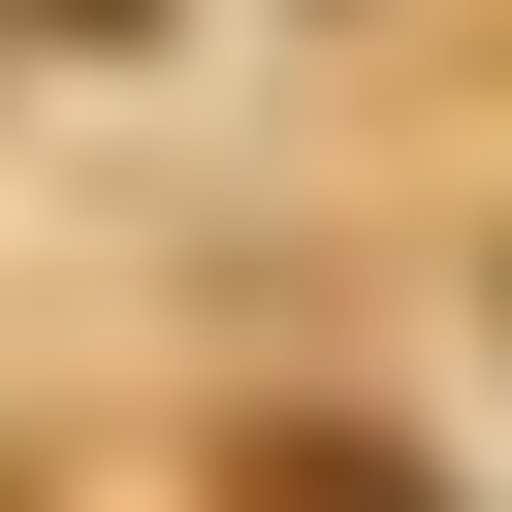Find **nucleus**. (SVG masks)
<instances>
[{
	"label": "nucleus",
	"instance_id": "obj_2",
	"mask_svg": "<svg viewBox=\"0 0 512 512\" xmlns=\"http://www.w3.org/2000/svg\"><path fill=\"white\" fill-rule=\"evenodd\" d=\"M64 32H128V0H64Z\"/></svg>",
	"mask_w": 512,
	"mask_h": 512
},
{
	"label": "nucleus",
	"instance_id": "obj_1",
	"mask_svg": "<svg viewBox=\"0 0 512 512\" xmlns=\"http://www.w3.org/2000/svg\"><path fill=\"white\" fill-rule=\"evenodd\" d=\"M224 512H448V480H416V448H352V416H288V448H256Z\"/></svg>",
	"mask_w": 512,
	"mask_h": 512
}]
</instances>
